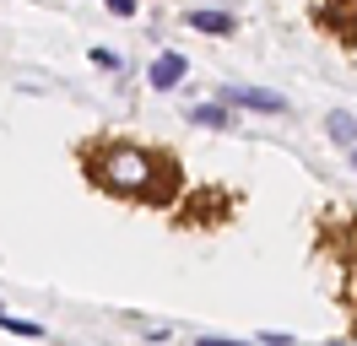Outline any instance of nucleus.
Returning <instances> with one entry per match:
<instances>
[{
  "instance_id": "11",
  "label": "nucleus",
  "mask_w": 357,
  "mask_h": 346,
  "mask_svg": "<svg viewBox=\"0 0 357 346\" xmlns=\"http://www.w3.org/2000/svg\"><path fill=\"white\" fill-rule=\"evenodd\" d=\"M92 65H103V70H119V54H114V49H92Z\"/></svg>"
},
{
  "instance_id": "2",
  "label": "nucleus",
  "mask_w": 357,
  "mask_h": 346,
  "mask_svg": "<svg viewBox=\"0 0 357 346\" xmlns=\"http://www.w3.org/2000/svg\"><path fill=\"white\" fill-rule=\"evenodd\" d=\"M217 103H227L233 114H287V98L271 86H217Z\"/></svg>"
},
{
  "instance_id": "9",
  "label": "nucleus",
  "mask_w": 357,
  "mask_h": 346,
  "mask_svg": "<svg viewBox=\"0 0 357 346\" xmlns=\"http://www.w3.org/2000/svg\"><path fill=\"white\" fill-rule=\"evenodd\" d=\"M255 346H292V336H287V330H260Z\"/></svg>"
},
{
  "instance_id": "12",
  "label": "nucleus",
  "mask_w": 357,
  "mask_h": 346,
  "mask_svg": "<svg viewBox=\"0 0 357 346\" xmlns=\"http://www.w3.org/2000/svg\"><path fill=\"white\" fill-rule=\"evenodd\" d=\"M347 157H352V168H357V146H352V151H347Z\"/></svg>"
},
{
  "instance_id": "10",
  "label": "nucleus",
  "mask_w": 357,
  "mask_h": 346,
  "mask_svg": "<svg viewBox=\"0 0 357 346\" xmlns=\"http://www.w3.org/2000/svg\"><path fill=\"white\" fill-rule=\"evenodd\" d=\"M195 346H255V341H238V336H201Z\"/></svg>"
},
{
  "instance_id": "14",
  "label": "nucleus",
  "mask_w": 357,
  "mask_h": 346,
  "mask_svg": "<svg viewBox=\"0 0 357 346\" xmlns=\"http://www.w3.org/2000/svg\"><path fill=\"white\" fill-rule=\"evenodd\" d=\"M0 319H6V303H0Z\"/></svg>"
},
{
  "instance_id": "1",
  "label": "nucleus",
  "mask_w": 357,
  "mask_h": 346,
  "mask_svg": "<svg viewBox=\"0 0 357 346\" xmlns=\"http://www.w3.org/2000/svg\"><path fill=\"white\" fill-rule=\"evenodd\" d=\"M87 173L119 200H152L162 190V163L157 151L135 146V141H114V146H98L87 157Z\"/></svg>"
},
{
  "instance_id": "13",
  "label": "nucleus",
  "mask_w": 357,
  "mask_h": 346,
  "mask_svg": "<svg viewBox=\"0 0 357 346\" xmlns=\"http://www.w3.org/2000/svg\"><path fill=\"white\" fill-rule=\"evenodd\" d=\"M325 346H352V341H325Z\"/></svg>"
},
{
  "instance_id": "3",
  "label": "nucleus",
  "mask_w": 357,
  "mask_h": 346,
  "mask_svg": "<svg viewBox=\"0 0 357 346\" xmlns=\"http://www.w3.org/2000/svg\"><path fill=\"white\" fill-rule=\"evenodd\" d=\"M184 76H190V60H184L178 49H162V54L146 65V82H152L157 92H178V86H184Z\"/></svg>"
},
{
  "instance_id": "5",
  "label": "nucleus",
  "mask_w": 357,
  "mask_h": 346,
  "mask_svg": "<svg viewBox=\"0 0 357 346\" xmlns=\"http://www.w3.org/2000/svg\"><path fill=\"white\" fill-rule=\"evenodd\" d=\"M325 135H331V146L352 151L357 146V114L352 108H331V114H325Z\"/></svg>"
},
{
  "instance_id": "7",
  "label": "nucleus",
  "mask_w": 357,
  "mask_h": 346,
  "mask_svg": "<svg viewBox=\"0 0 357 346\" xmlns=\"http://www.w3.org/2000/svg\"><path fill=\"white\" fill-rule=\"evenodd\" d=\"M0 330H11V336H22V341H38V336H44V324H38V319H22V314H6Z\"/></svg>"
},
{
  "instance_id": "4",
  "label": "nucleus",
  "mask_w": 357,
  "mask_h": 346,
  "mask_svg": "<svg viewBox=\"0 0 357 346\" xmlns=\"http://www.w3.org/2000/svg\"><path fill=\"white\" fill-rule=\"evenodd\" d=\"M184 22L195 27V33H206V38H227L238 22H233V11H217V6H201V11H184Z\"/></svg>"
},
{
  "instance_id": "8",
  "label": "nucleus",
  "mask_w": 357,
  "mask_h": 346,
  "mask_svg": "<svg viewBox=\"0 0 357 346\" xmlns=\"http://www.w3.org/2000/svg\"><path fill=\"white\" fill-rule=\"evenodd\" d=\"M109 6V17H119V22H130L135 11H141V0H103Z\"/></svg>"
},
{
  "instance_id": "6",
  "label": "nucleus",
  "mask_w": 357,
  "mask_h": 346,
  "mask_svg": "<svg viewBox=\"0 0 357 346\" xmlns=\"http://www.w3.org/2000/svg\"><path fill=\"white\" fill-rule=\"evenodd\" d=\"M190 125H201V130H233V125H238V114L211 98V103H190Z\"/></svg>"
}]
</instances>
